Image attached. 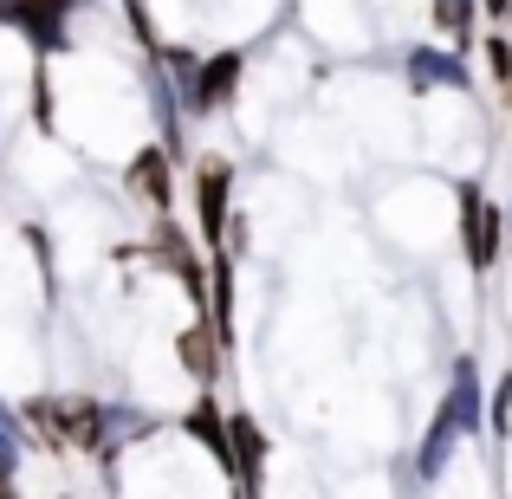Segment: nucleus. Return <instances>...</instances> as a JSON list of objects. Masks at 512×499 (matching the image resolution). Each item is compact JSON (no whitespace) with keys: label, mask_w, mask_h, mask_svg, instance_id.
Masks as SVG:
<instances>
[{"label":"nucleus","mask_w":512,"mask_h":499,"mask_svg":"<svg viewBox=\"0 0 512 499\" xmlns=\"http://www.w3.org/2000/svg\"><path fill=\"white\" fill-rule=\"evenodd\" d=\"M195 221H201V240L221 247L227 240V221H234V163L227 156H195Z\"/></svg>","instance_id":"1"},{"label":"nucleus","mask_w":512,"mask_h":499,"mask_svg":"<svg viewBox=\"0 0 512 499\" xmlns=\"http://www.w3.org/2000/svg\"><path fill=\"white\" fill-rule=\"evenodd\" d=\"M506 247V208H493L474 182H461V253L474 273H487Z\"/></svg>","instance_id":"2"},{"label":"nucleus","mask_w":512,"mask_h":499,"mask_svg":"<svg viewBox=\"0 0 512 499\" xmlns=\"http://www.w3.org/2000/svg\"><path fill=\"white\" fill-rule=\"evenodd\" d=\"M441 422L454 428L461 441H474L480 428H487V383H480V363L474 357H454L448 370V389H441Z\"/></svg>","instance_id":"3"},{"label":"nucleus","mask_w":512,"mask_h":499,"mask_svg":"<svg viewBox=\"0 0 512 499\" xmlns=\"http://www.w3.org/2000/svg\"><path fill=\"white\" fill-rule=\"evenodd\" d=\"M65 20H72V0H0V26H20L39 52L65 46Z\"/></svg>","instance_id":"4"},{"label":"nucleus","mask_w":512,"mask_h":499,"mask_svg":"<svg viewBox=\"0 0 512 499\" xmlns=\"http://www.w3.org/2000/svg\"><path fill=\"white\" fill-rule=\"evenodd\" d=\"M402 72H409L415 98H422V91H467L474 85V72H467V59L454 46H415L409 59H402Z\"/></svg>","instance_id":"5"},{"label":"nucleus","mask_w":512,"mask_h":499,"mask_svg":"<svg viewBox=\"0 0 512 499\" xmlns=\"http://www.w3.org/2000/svg\"><path fill=\"white\" fill-rule=\"evenodd\" d=\"M124 182H130V195H137L143 208L163 214L169 201H175V163H169V150H163V143H143V150L130 156V175H124Z\"/></svg>","instance_id":"6"},{"label":"nucleus","mask_w":512,"mask_h":499,"mask_svg":"<svg viewBox=\"0 0 512 499\" xmlns=\"http://www.w3.org/2000/svg\"><path fill=\"white\" fill-rule=\"evenodd\" d=\"M227 441H234V454H227V474H234V487L247 499H260V474H266V435L253 415H234L227 422Z\"/></svg>","instance_id":"7"},{"label":"nucleus","mask_w":512,"mask_h":499,"mask_svg":"<svg viewBox=\"0 0 512 499\" xmlns=\"http://www.w3.org/2000/svg\"><path fill=\"white\" fill-rule=\"evenodd\" d=\"M175 357H182V370L195 376L201 389H214V383H221V331L188 325L182 337H175Z\"/></svg>","instance_id":"8"},{"label":"nucleus","mask_w":512,"mask_h":499,"mask_svg":"<svg viewBox=\"0 0 512 499\" xmlns=\"http://www.w3.org/2000/svg\"><path fill=\"white\" fill-rule=\"evenodd\" d=\"M227 422H234V415L214 409V389H201L195 409H188V435H195V441H201V448H208L221 467H227V454H234V441H227Z\"/></svg>","instance_id":"9"},{"label":"nucleus","mask_w":512,"mask_h":499,"mask_svg":"<svg viewBox=\"0 0 512 499\" xmlns=\"http://www.w3.org/2000/svg\"><path fill=\"white\" fill-rule=\"evenodd\" d=\"M150 415L143 409H130V402H104V454H117V448H130L137 435H150Z\"/></svg>","instance_id":"10"},{"label":"nucleus","mask_w":512,"mask_h":499,"mask_svg":"<svg viewBox=\"0 0 512 499\" xmlns=\"http://www.w3.org/2000/svg\"><path fill=\"white\" fill-rule=\"evenodd\" d=\"M428 13H435V26L454 46H467V39H474V20H480V0H435Z\"/></svg>","instance_id":"11"},{"label":"nucleus","mask_w":512,"mask_h":499,"mask_svg":"<svg viewBox=\"0 0 512 499\" xmlns=\"http://www.w3.org/2000/svg\"><path fill=\"white\" fill-rule=\"evenodd\" d=\"M487 65L500 85H512V39H487Z\"/></svg>","instance_id":"12"},{"label":"nucleus","mask_w":512,"mask_h":499,"mask_svg":"<svg viewBox=\"0 0 512 499\" xmlns=\"http://www.w3.org/2000/svg\"><path fill=\"white\" fill-rule=\"evenodd\" d=\"M506 422H512V376H506L500 389H493V428L506 435Z\"/></svg>","instance_id":"13"},{"label":"nucleus","mask_w":512,"mask_h":499,"mask_svg":"<svg viewBox=\"0 0 512 499\" xmlns=\"http://www.w3.org/2000/svg\"><path fill=\"white\" fill-rule=\"evenodd\" d=\"M480 13H493V20H512V0H480Z\"/></svg>","instance_id":"14"},{"label":"nucleus","mask_w":512,"mask_h":499,"mask_svg":"<svg viewBox=\"0 0 512 499\" xmlns=\"http://www.w3.org/2000/svg\"><path fill=\"white\" fill-rule=\"evenodd\" d=\"M0 499H20V480L13 474H0Z\"/></svg>","instance_id":"15"},{"label":"nucleus","mask_w":512,"mask_h":499,"mask_svg":"<svg viewBox=\"0 0 512 499\" xmlns=\"http://www.w3.org/2000/svg\"><path fill=\"white\" fill-rule=\"evenodd\" d=\"M506 240H512V208H506Z\"/></svg>","instance_id":"16"}]
</instances>
